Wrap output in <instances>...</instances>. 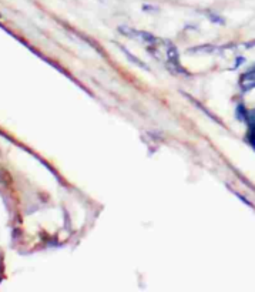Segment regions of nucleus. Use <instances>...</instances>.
Returning a JSON list of instances; mask_svg holds the SVG:
<instances>
[{
	"label": "nucleus",
	"instance_id": "f257e3e1",
	"mask_svg": "<svg viewBox=\"0 0 255 292\" xmlns=\"http://www.w3.org/2000/svg\"><path fill=\"white\" fill-rule=\"evenodd\" d=\"M241 84L244 86V89L255 87V71H251V73L244 74L243 79H241Z\"/></svg>",
	"mask_w": 255,
	"mask_h": 292
}]
</instances>
